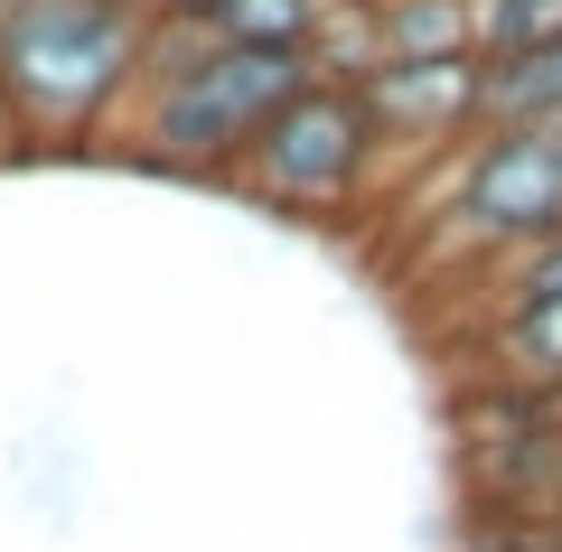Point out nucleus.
Masks as SVG:
<instances>
[{
    "label": "nucleus",
    "instance_id": "nucleus-1",
    "mask_svg": "<svg viewBox=\"0 0 562 552\" xmlns=\"http://www.w3.org/2000/svg\"><path fill=\"white\" fill-rule=\"evenodd\" d=\"M140 76L132 0H0V94L38 132H85Z\"/></svg>",
    "mask_w": 562,
    "mask_h": 552
},
{
    "label": "nucleus",
    "instance_id": "nucleus-2",
    "mask_svg": "<svg viewBox=\"0 0 562 552\" xmlns=\"http://www.w3.org/2000/svg\"><path fill=\"white\" fill-rule=\"evenodd\" d=\"M310 85L301 47H244L206 29L188 57L150 66V113H140V140L169 159V169H235L244 140L281 113V103Z\"/></svg>",
    "mask_w": 562,
    "mask_h": 552
},
{
    "label": "nucleus",
    "instance_id": "nucleus-3",
    "mask_svg": "<svg viewBox=\"0 0 562 552\" xmlns=\"http://www.w3.org/2000/svg\"><path fill=\"white\" fill-rule=\"evenodd\" d=\"M375 159H384V140H375V122H366L357 85H319L310 76L301 94L244 140L235 169H244L254 198L291 206V216H328V206H347L366 178H375Z\"/></svg>",
    "mask_w": 562,
    "mask_h": 552
},
{
    "label": "nucleus",
    "instance_id": "nucleus-4",
    "mask_svg": "<svg viewBox=\"0 0 562 552\" xmlns=\"http://www.w3.org/2000/svg\"><path fill=\"white\" fill-rule=\"evenodd\" d=\"M450 216L469 244L487 254H535L562 235V132L553 122H487L460 159V188H450Z\"/></svg>",
    "mask_w": 562,
    "mask_h": 552
},
{
    "label": "nucleus",
    "instance_id": "nucleus-5",
    "mask_svg": "<svg viewBox=\"0 0 562 552\" xmlns=\"http://www.w3.org/2000/svg\"><path fill=\"white\" fill-rule=\"evenodd\" d=\"M460 450H469V487L497 525H553L562 515V394H525V384L479 394Z\"/></svg>",
    "mask_w": 562,
    "mask_h": 552
},
{
    "label": "nucleus",
    "instance_id": "nucleus-6",
    "mask_svg": "<svg viewBox=\"0 0 562 552\" xmlns=\"http://www.w3.org/2000/svg\"><path fill=\"white\" fill-rule=\"evenodd\" d=\"M357 103L375 122V140H479L487 132V57H403L366 66Z\"/></svg>",
    "mask_w": 562,
    "mask_h": 552
},
{
    "label": "nucleus",
    "instance_id": "nucleus-7",
    "mask_svg": "<svg viewBox=\"0 0 562 552\" xmlns=\"http://www.w3.org/2000/svg\"><path fill=\"white\" fill-rule=\"evenodd\" d=\"M366 29H375V66L479 57V10L469 0H366Z\"/></svg>",
    "mask_w": 562,
    "mask_h": 552
},
{
    "label": "nucleus",
    "instance_id": "nucleus-8",
    "mask_svg": "<svg viewBox=\"0 0 562 552\" xmlns=\"http://www.w3.org/2000/svg\"><path fill=\"white\" fill-rule=\"evenodd\" d=\"M497 365H506V384H525V394H562V300H506Z\"/></svg>",
    "mask_w": 562,
    "mask_h": 552
},
{
    "label": "nucleus",
    "instance_id": "nucleus-9",
    "mask_svg": "<svg viewBox=\"0 0 562 552\" xmlns=\"http://www.w3.org/2000/svg\"><path fill=\"white\" fill-rule=\"evenodd\" d=\"M328 0H225L216 38H244V47H301L310 57V29H319Z\"/></svg>",
    "mask_w": 562,
    "mask_h": 552
},
{
    "label": "nucleus",
    "instance_id": "nucleus-10",
    "mask_svg": "<svg viewBox=\"0 0 562 552\" xmlns=\"http://www.w3.org/2000/svg\"><path fill=\"white\" fill-rule=\"evenodd\" d=\"M562 47V0H487L479 10V57H535Z\"/></svg>",
    "mask_w": 562,
    "mask_h": 552
},
{
    "label": "nucleus",
    "instance_id": "nucleus-11",
    "mask_svg": "<svg viewBox=\"0 0 562 552\" xmlns=\"http://www.w3.org/2000/svg\"><path fill=\"white\" fill-rule=\"evenodd\" d=\"M506 300H562V235L506 262Z\"/></svg>",
    "mask_w": 562,
    "mask_h": 552
},
{
    "label": "nucleus",
    "instance_id": "nucleus-12",
    "mask_svg": "<svg viewBox=\"0 0 562 552\" xmlns=\"http://www.w3.org/2000/svg\"><path fill=\"white\" fill-rule=\"evenodd\" d=\"M479 552H562V525H487Z\"/></svg>",
    "mask_w": 562,
    "mask_h": 552
},
{
    "label": "nucleus",
    "instance_id": "nucleus-13",
    "mask_svg": "<svg viewBox=\"0 0 562 552\" xmlns=\"http://www.w3.org/2000/svg\"><path fill=\"white\" fill-rule=\"evenodd\" d=\"M169 20H188V29H216V20H225V0H169Z\"/></svg>",
    "mask_w": 562,
    "mask_h": 552
},
{
    "label": "nucleus",
    "instance_id": "nucleus-14",
    "mask_svg": "<svg viewBox=\"0 0 562 552\" xmlns=\"http://www.w3.org/2000/svg\"><path fill=\"white\" fill-rule=\"evenodd\" d=\"M469 10H487V0H469Z\"/></svg>",
    "mask_w": 562,
    "mask_h": 552
}]
</instances>
